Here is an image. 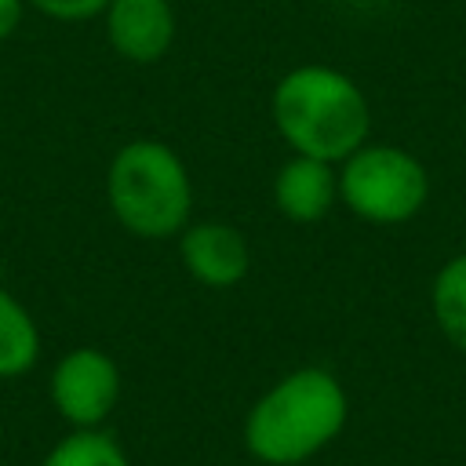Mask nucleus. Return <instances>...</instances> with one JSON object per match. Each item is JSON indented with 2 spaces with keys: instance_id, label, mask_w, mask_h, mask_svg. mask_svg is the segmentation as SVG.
Returning <instances> with one entry per match:
<instances>
[{
  "instance_id": "nucleus-4",
  "label": "nucleus",
  "mask_w": 466,
  "mask_h": 466,
  "mask_svg": "<svg viewBox=\"0 0 466 466\" xmlns=\"http://www.w3.org/2000/svg\"><path fill=\"white\" fill-rule=\"evenodd\" d=\"M430 175L419 157L390 142H364L339 164V200L371 226H400L422 211Z\"/></svg>"
},
{
  "instance_id": "nucleus-11",
  "label": "nucleus",
  "mask_w": 466,
  "mask_h": 466,
  "mask_svg": "<svg viewBox=\"0 0 466 466\" xmlns=\"http://www.w3.org/2000/svg\"><path fill=\"white\" fill-rule=\"evenodd\" d=\"M40 466H131L124 448L102 430H73L66 433Z\"/></svg>"
},
{
  "instance_id": "nucleus-13",
  "label": "nucleus",
  "mask_w": 466,
  "mask_h": 466,
  "mask_svg": "<svg viewBox=\"0 0 466 466\" xmlns=\"http://www.w3.org/2000/svg\"><path fill=\"white\" fill-rule=\"evenodd\" d=\"M25 15V0H0V40H7Z\"/></svg>"
},
{
  "instance_id": "nucleus-3",
  "label": "nucleus",
  "mask_w": 466,
  "mask_h": 466,
  "mask_svg": "<svg viewBox=\"0 0 466 466\" xmlns=\"http://www.w3.org/2000/svg\"><path fill=\"white\" fill-rule=\"evenodd\" d=\"M106 204L131 237L167 240L189 226L193 182L167 142L131 138L106 167Z\"/></svg>"
},
{
  "instance_id": "nucleus-10",
  "label": "nucleus",
  "mask_w": 466,
  "mask_h": 466,
  "mask_svg": "<svg viewBox=\"0 0 466 466\" xmlns=\"http://www.w3.org/2000/svg\"><path fill=\"white\" fill-rule=\"evenodd\" d=\"M430 306L441 335L466 353V251L448 258L430 288Z\"/></svg>"
},
{
  "instance_id": "nucleus-5",
  "label": "nucleus",
  "mask_w": 466,
  "mask_h": 466,
  "mask_svg": "<svg viewBox=\"0 0 466 466\" xmlns=\"http://www.w3.org/2000/svg\"><path fill=\"white\" fill-rule=\"evenodd\" d=\"M47 393L73 430H98L120 400V368L106 350L76 346L51 368Z\"/></svg>"
},
{
  "instance_id": "nucleus-8",
  "label": "nucleus",
  "mask_w": 466,
  "mask_h": 466,
  "mask_svg": "<svg viewBox=\"0 0 466 466\" xmlns=\"http://www.w3.org/2000/svg\"><path fill=\"white\" fill-rule=\"evenodd\" d=\"M339 200V171L328 160L291 153L273 178V204L291 222H320Z\"/></svg>"
},
{
  "instance_id": "nucleus-9",
  "label": "nucleus",
  "mask_w": 466,
  "mask_h": 466,
  "mask_svg": "<svg viewBox=\"0 0 466 466\" xmlns=\"http://www.w3.org/2000/svg\"><path fill=\"white\" fill-rule=\"evenodd\" d=\"M40 360V328L33 313L0 288V379H18Z\"/></svg>"
},
{
  "instance_id": "nucleus-6",
  "label": "nucleus",
  "mask_w": 466,
  "mask_h": 466,
  "mask_svg": "<svg viewBox=\"0 0 466 466\" xmlns=\"http://www.w3.org/2000/svg\"><path fill=\"white\" fill-rule=\"evenodd\" d=\"M102 18L109 47L135 66L160 62L175 44L171 0H109Z\"/></svg>"
},
{
  "instance_id": "nucleus-2",
  "label": "nucleus",
  "mask_w": 466,
  "mask_h": 466,
  "mask_svg": "<svg viewBox=\"0 0 466 466\" xmlns=\"http://www.w3.org/2000/svg\"><path fill=\"white\" fill-rule=\"evenodd\" d=\"M269 109L277 135L291 146V153L342 164L368 142V98L342 69L317 62L288 69L273 87Z\"/></svg>"
},
{
  "instance_id": "nucleus-1",
  "label": "nucleus",
  "mask_w": 466,
  "mask_h": 466,
  "mask_svg": "<svg viewBox=\"0 0 466 466\" xmlns=\"http://www.w3.org/2000/svg\"><path fill=\"white\" fill-rule=\"evenodd\" d=\"M350 419L346 386L328 368H295L244 415V448L266 466H299L324 451Z\"/></svg>"
},
{
  "instance_id": "nucleus-12",
  "label": "nucleus",
  "mask_w": 466,
  "mask_h": 466,
  "mask_svg": "<svg viewBox=\"0 0 466 466\" xmlns=\"http://www.w3.org/2000/svg\"><path fill=\"white\" fill-rule=\"evenodd\" d=\"M109 0H25V7L55 18V22H87L106 11Z\"/></svg>"
},
{
  "instance_id": "nucleus-7",
  "label": "nucleus",
  "mask_w": 466,
  "mask_h": 466,
  "mask_svg": "<svg viewBox=\"0 0 466 466\" xmlns=\"http://www.w3.org/2000/svg\"><path fill=\"white\" fill-rule=\"evenodd\" d=\"M178 255L186 273L204 288H233L248 277V240L229 222H189L178 233Z\"/></svg>"
}]
</instances>
